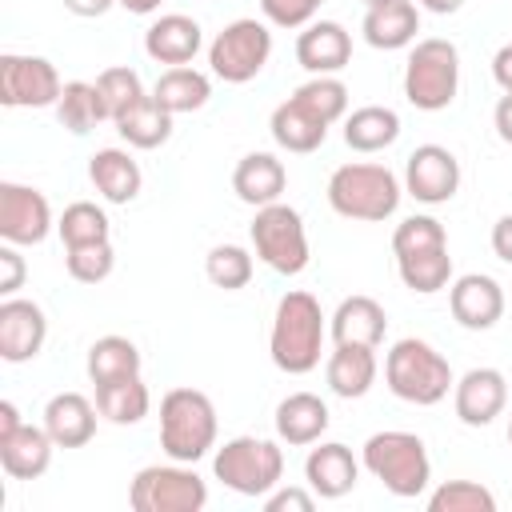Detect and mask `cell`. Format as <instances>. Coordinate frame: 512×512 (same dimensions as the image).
<instances>
[{"mask_svg":"<svg viewBox=\"0 0 512 512\" xmlns=\"http://www.w3.org/2000/svg\"><path fill=\"white\" fill-rule=\"evenodd\" d=\"M56 232H60V244H64V248H84V244L108 240L112 224H108L104 208H96L92 200H76V204H68V208L60 212Z\"/></svg>","mask_w":512,"mask_h":512,"instance_id":"d590c367","label":"cell"},{"mask_svg":"<svg viewBox=\"0 0 512 512\" xmlns=\"http://www.w3.org/2000/svg\"><path fill=\"white\" fill-rule=\"evenodd\" d=\"M432 248H448V232L436 216H408L396 224V232H392L396 256H416V252H432Z\"/></svg>","mask_w":512,"mask_h":512,"instance_id":"ab89813d","label":"cell"},{"mask_svg":"<svg viewBox=\"0 0 512 512\" xmlns=\"http://www.w3.org/2000/svg\"><path fill=\"white\" fill-rule=\"evenodd\" d=\"M376 372H380L376 348H364V344H336V352L324 364L328 388L344 400H360L376 384Z\"/></svg>","mask_w":512,"mask_h":512,"instance_id":"484cf974","label":"cell"},{"mask_svg":"<svg viewBox=\"0 0 512 512\" xmlns=\"http://www.w3.org/2000/svg\"><path fill=\"white\" fill-rule=\"evenodd\" d=\"M508 444H512V420H508Z\"/></svg>","mask_w":512,"mask_h":512,"instance_id":"11a10c76","label":"cell"},{"mask_svg":"<svg viewBox=\"0 0 512 512\" xmlns=\"http://www.w3.org/2000/svg\"><path fill=\"white\" fill-rule=\"evenodd\" d=\"M152 96H156L160 108H168L172 116H184V112H196V108L208 104V96H212V80H208L200 68H192V64L164 68L160 80H156V88H152Z\"/></svg>","mask_w":512,"mask_h":512,"instance_id":"4dcf8cb0","label":"cell"},{"mask_svg":"<svg viewBox=\"0 0 512 512\" xmlns=\"http://www.w3.org/2000/svg\"><path fill=\"white\" fill-rule=\"evenodd\" d=\"M264 508L268 512H312L316 508V492L312 488H272L264 496Z\"/></svg>","mask_w":512,"mask_h":512,"instance_id":"ee69618b","label":"cell"},{"mask_svg":"<svg viewBox=\"0 0 512 512\" xmlns=\"http://www.w3.org/2000/svg\"><path fill=\"white\" fill-rule=\"evenodd\" d=\"M24 256L16 252V244H4L0 248V292L4 296H16L24 288Z\"/></svg>","mask_w":512,"mask_h":512,"instance_id":"f6af8a7d","label":"cell"},{"mask_svg":"<svg viewBox=\"0 0 512 512\" xmlns=\"http://www.w3.org/2000/svg\"><path fill=\"white\" fill-rule=\"evenodd\" d=\"M64 80L52 60L44 56H0V104L4 108H56Z\"/></svg>","mask_w":512,"mask_h":512,"instance_id":"8fae6325","label":"cell"},{"mask_svg":"<svg viewBox=\"0 0 512 512\" xmlns=\"http://www.w3.org/2000/svg\"><path fill=\"white\" fill-rule=\"evenodd\" d=\"M492 124H496V136H500L504 144H512V92H504V96L496 100Z\"/></svg>","mask_w":512,"mask_h":512,"instance_id":"c3c4849f","label":"cell"},{"mask_svg":"<svg viewBox=\"0 0 512 512\" xmlns=\"http://www.w3.org/2000/svg\"><path fill=\"white\" fill-rule=\"evenodd\" d=\"M492 252H496L504 264H512V212H504V216L492 224Z\"/></svg>","mask_w":512,"mask_h":512,"instance_id":"bcb514c9","label":"cell"},{"mask_svg":"<svg viewBox=\"0 0 512 512\" xmlns=\"http://www.w3.org/2000/svg\"><path fill=\"white\" fill-rule=\"evenodd\" d=\"M96 88H100V96H104V108H108V120H116L120 112H128L140 96H144V84H140V76H136V68H128V64H116V68H104L100 76H96Z\"/></svg>","mask_w":512,"mask_h":512,"instance_id":"60d3db41","label":"cell"},{"mask_svg":"<svg viewBox=\"0 0 512 512\" xmlns=\"http://www.w3.org/2000/svg\"><path fill=\"white\" fill-rule=\"evenodd\" d=\"M124 12H132V16H152L156 8H160V0H116Z\"/></svg>","mask_w":512,"mask_h":512,"instance_id":"f5cc1de1","label":"cell"},{"mask_svg":"<svg viewBox=\"0 0 512 512\" xmlns=\"http://www.w3.org/2000/svg\"><path fill=\"white\" fill-rule=\"evenodd\" d=\"M64 264H68V276H72V280H80V284H100V280H108L112 268H116L112 240L84 244V248H64Z\"/></svg>","mask_w":512,"mask_h":512,"instance_id":"b9f144b4","label":"cell"},{"mask_svg":"<svg viewBox=\"0 0 512 512\" xmlns=\"http://www.w3.org/2000/svg\"><path fill=\"white\" fill-rule=\"evenodd\" d=\"M268 56H272V32L264 20H252V16L224 24V32H216V40L208 44L212 76H220L224 84L256 80L264 72Z\"/></svg>","mask_w":512,"mask_h":512,"instance_id":"30bf717a","label":"cell"},{"mask_svg":"<svg viewBox=\"0 0 512 512\" xmlns=\"http://www.w3.org/2000/svg\"><path fill=\"white\" fill-rule=\"evenodd\" d=\"M112 124H116V132H120V140H124L128 148H144V152L168 144V136H172V112L160 108V100H156L152 92H144V96H140L128 112H120Z\"/></svg>","mask_w":512,"mask_h":512,"instance_id":"f1b7e54d","label":"cell"},{"mask_svg":"<svg viewBox=\"0 0 512 512\" xmlns=\"http://www.w3.org/2000/svg\"><path fill=\"white\" fill-rule=\"evenodd\" d=\"M56 120L60 128H68L72 136H84L92 132L100 120H108V108H104V96L96 88V80H68L60 100H56Z\"/></svg>","mask_w":512,"mask_h":512,"instance_id":"d6a6232c","label":"cell"},{"mask_svg":"<svg viewBox=\"0 0 512 512\" xmlns=\"http://www.w3.org/2000/svg\"><path fill=\"white\" fill-rule=\"evenodd\" d=\"M96 404L80 392H56L44 404V428L56 440V448H84L96 436Z\"/></svg>","mask_w":512,"mask_h":512,"instance_id":"ffe728a7","label":"cell"},{"mask_svg":"<svg viewBox=\"0 0 512 512\" xmlns=\"http://www.w3.org/2000/svg\"><path fill=\"white\" fill-rule=\"evenodd\" d=\"M460 188V160L444 144H420L404 164V192L420 204H448Z\"/></svg>","mask_w":512,"mask_h":512,"instance_id":"4fadbf2b","label":"cell"},{"mask_svg":"<svg viewBox=\"0 0 512 512\" xmlns=\"http://www.w3.org/2000/svg\"><path fill=\"white\" fill-rule=\"evenodd\" d=\"M352 60V32L336 20H312L296 36V64L312 76H336Z\"/></svg>","mask_w":512,"mask_h":512,"instance_id":"e0dca14e","label":"cell"},{"mask_svg":"<svg viewBox=\"0 0 512 512\" xmlns=\"http://www.w3.org/2000/svg\"><path fill=\"white\" fill-rule=\"evenodd\" d=\"M128 504L136 512H200L208 504V484L192 464H148L132 476Z\"/></svg>","mask_w":512,"mask_h":512,"instance_id":"9c48e42d","label":"cell"},{"mask_svg":"<svg viewBox=\"0 0 512 512\" xmlns=\"http://www.w3.org/2000/svg\"><path fill=\"white\" fill-rule=\"evenodd\" d=\"M96 408L104 420L112 424H140L152 408V392L140 376H124V380H108V384H96Z\"/></svg>","mask_w":512,"mask_h":512,"instance_id":"1f68e13d","label":"cell"},{"mask_svg":"<svg viewBox=\"0 0 512 512\" xmlns=\"http://www.w3.org/2000/svg\"><path fill=\"white\" fill-rule=\"evenodd\" d=\"M272 420H276V436L284 444H292V448L316 444L328 432V424H332L328 404L316 392H292V396H284L276 404V416Z\"/></svg>","mask_w":512,"mask_h":512,"instance_id":"44dd1931","label":"cell"},{"mask_svg":"<svg viewBox=\"0 0 512 512\" xmlns=\"http://www.w3.org/2000/svg\"><path fill=\"white\" fill-rule=\"evenodd\" d=\"M324 0H260V12L272 28H304L316 20Z\"/></svg>","mask_w":512,"mask_h":512,"instance_id":"7bdbcfd3","label":"cell"},{"mask_svg":"<svg viewBox=\"0 0 512 512\" xmlns=\"http://www.w3.org/2000/svg\"><path fill=\"white\" fill-rule=\"evenodd\" d=\"M212 472L236 496H268L284 476V452L264 436H232L212 456Z\"/></svg>","mask_w":512,"mask_h":512,"instance_id":"52a82bcc","label":"cell"},{"mask_svg":"<svg viewBox=\"0 0 512 512\" xmlns=\"http://www.w3.org/2000/svg\"><path fill=\"white\" fill-rule=\"evenodd\" d=\"M356 476H360V460L352 456L348 444L340 440H324L320 448L308 452L304 460V480L308 488L320 496V500H340L356 488Z\"/></svg>","mask_w":512,"mask_h":512,"instance_id":"ac0fdd59","label":"cell"},{"mask_svg":"<svg viewBox=\"0 0 512 512\" xmlns=\"http://www.w3.org/2000/svg\"><path fill=\"white\" fill-rule=\"evenodd\" d=\"M308 112H316L328 128L348 116V84L340 76H312L292 92Z\"/></svg>","mask_w":512,"mask_h":512,"instance_id":"8d00e7d4","label":"cell"},{"mask_svg":"<svg viewBox=\"0 0 512 512\" xmlns=\"http://www.w3.org/2000/svg\"><path fill=\"white\" fill-rule=\"evenodd\" d=\"M452 408H456L460 424L488 428L508 408V376L500 368H468L452 384Z\"/></svg>","mask_w":512,"mask_h":512,"instance_id":"5bb4252c","label":"cell"},{"mask_svg":"<svg viewBox=\"0 0 512 512\" xmlns=\"http://www.w3.org/2000/svg\"><path fill=\"white\" fill-rule=\"evenodd\" d=\"M492 80L500 84V92H512V44H500L492 56Z\"/></svg>","mask_w":512,"mask_h":512,"instance_id":"7dc6e473","label":"cell"},{"mask_svg":"<svg viewBox=\"0 0 512 512\" xmlns=\"http://www.w3.org/2000/svg\"><path fill=\"white\" fill-rule=\"evenodd\" d=\"M84 372L92 384H108V380H124V376H140V348L128 336H100L88 348Z\"/></svg>","mask_w":512,"mask_h":512,"instance_id":"836d02e7","label":"cell"},{"mask_svg":"<svg viewBox=\"0 0 512 512\" xmlns=\"http://www.w3.org/2000/svg\"><path fill=\"white\" fill-rule=\"evenodd\" d=\"M20 424H24V420H20V408H16L12 400H0V440L12 436Z\"/></svg>","mask_w":512,"mask_h":512,"instance_id":"f907efd6","label":"cell"},{"mask_svg":"<svg viewBox=\"0 0 512 512\" xmlns=\"http://www.w3.org/2000/svg\"><path fill=\"white\" fill-rule=\"evenodd\" d=\"M360 32L380 52L408 48L416 40V32H420V8L412 0H384V4H376V8L364 12Z\"/></svg>","mask_w":512,"mask_h":512,"instance_id":"d4e9b609","label":"cell"},{"mask_svg":"<svg viewBox=\"0 0 512 512\" xmlns=\"http://www.w3.org/2000/svg\"><path fill=\"white\" fill-rule=\"evenodd\" d=\"M324 308L312 292H284L276 300V316H272V336H268V352L272 364L288 376H304L320 364L324 352Z\"/></svg>","mask_w":512,"mask_h":512,"instance_id":"6da1fadb","label":"cell"},{"mask_svg":"<svg viewBox=\"0 0 512 512\" xmlns=\"http://www.w3.org/2000/svg\"><path fill=\"white\" fill-rule=\"evenodd\" d=\"M52 448H56V440L48 436L44 424H20L12 436L0 440V468L12 480H36L48 472Z\"/></svg>","mask_w":512,"mask_h":512,"instance_id":"7402d4cb","label":"cell"},{"mask_svg":"<svg viewBox=\"0 0 512 512\" xmlns=\"http://www.w3.org/2000/svg\"><path fill=\"white\" fill-rule=\"evenodd\" d=\"M216 404L200 388H172L160 400V448L168 460L196 464L216 448Z\"/></svg>","mask_w":512,"mask_h":512,"instance_id":"277c9868","label":"cell"},{"mask_svg":"<svg viewBox=\"0 0 512 512\" xmlns=\"http://www.w3.org/2000/svg\"><path fill=\"white\" fill-rule=\"evenodd\" d=\"M384 332H388V312L372 296H344L336 304V312H332V340L336 344L380 348Z\"/></svg>","mask_w":512,"mask_h":512,"instance_id":"cb8c5ba5","label":"cell"},{"mask_svg":"<svg viewBox=\"0 0 512 512\" xmlns=\"http://www.w3.org/2000/svg\"><path fill=\"white\" fill-rule=\"evenodd\" d=\"M268 128H272V140H276L284 152H296V156L316 152V148L328 140V124H324L316 112H308L296 96H288L284 104L272 108Z\"/></svg>","mask_w":512,"mask_h":512,"instance_id":"83f0119b","label":"cell"},{"mask_svg":"<svg viewBox=\"0 0 512 512\" xmlns=\"http://www.w3.org/2000/svg\"><path fill=\"white\" fill-rule=\"evenodd\" d=\"M420 8H428V12H436V16H448V12H460L464 8V0H416Z\"/></svg>","mask_w":512,"mask_h":512,"instance_id":"816d5d0a","label":"cell"},{"mask_svg":"<svg viewBox=\"0 0 512 512\" xmlns=\"http://www.w3.org/2000/svg\"><path fill=\"white\" fill-rule=\"evenodd\" d=\"M428 512H496V496L476 480H444L428 496Z\"/></svg>","mask_w":512,"mask_h":512,"instance_id":"f35d334b","label":"cell"},{"mask_svg":"<svg viewBox=\"0 0 512 512\" xmlns=\"http://www.w3.org/2000/svg\"><path fill=\"white\" fill-rule=\"evenodd\" d=\"M204 48V32L192 16L184 12H168V16H156L144 32V52L156 60V64H168V68H180V64H192L196 52Z\"/></svg>","mask_w":512,"mask_h":512,"instance_id":"d6986e66","label":"cell"},{"mask_svg":"<svg viewBox=\"0 0 512 512\" xmlns=\"http://www.w3.org/2000/svg\"><path fill=\"white\" fill-rule=\"evenodd\" d=\"M400 136V116L388 104H364L344 116V144L352 152H384Z\"/></svg>","mask_w":512,"mask_h":512,"instance_id":"f546056e","label":"cell"},{"mask_svg":"<svg viewBox=\"0 0 512 512\" xmlns=\"http://www.w3.org/2000/svg\"><path fill=\"white\" fill-rule=\"evenodd\" d=\"M284 184H288V172L272 152H248V156H240V164L232 172V192L252 208L276 204Z\"/></svg>","mask_w":512,"mask_h":512,"instance_id":"4316f807","label":"cell"},{"mask_svg":"<svg viewBox=\"0 0 512 512\" xmlns=\"http://www.w3.org/2000/svg\"><path fill=\"white\" fill-rule=\"evenodd\" d=\"M396 272H400L408 292L432 296V292L452 284V256H448V248H432V252H416V256H396Z\"/></svg>","mask_w":512,"mask_h":512,"instance_id":"e575fe53","label":"cell"},{"mask_svg":"<svg viewBox=\"0 0 512 512\" xmlns=\"http://www.w3.org/2000/svg\"><path fill=\"white\" fill-rule=\"evenodd\" d=\"M204 276L224 292H240L252 280V252L240 244H216L204 256Z\"/></svg>","mask_w":512,"mask_h":512,"instance_id":"74e56055","label":"cell"},{"mask_svg":"<svg viewBox=\"0 0 512 512\" xmlns=\"http://www.w3.org/2000/svg\"><path fill=\"white\" fill-rule=\"evenodd\" d=\"M448 308H452V320L468 332H488L500 316H504V288L500 280L484 276V272H468V276H456L448 284Z\"/></svg>","mask_w":512,"mask_h":512,"instance_id":"2e32d148","label":"cell"},{"mask_svg":"<svg viewBox=\"0 0 512 512\" xmlns=\"http://www.w3.org/2000/svg\"><path fill=\"white\" fill-rule=\"evenodd\" d=\"M52 228H56L52 204H48V196L40 188L16 184V180H0V240L4 244L32 248Z\"/></svg>","mask_w":512,"mask_h":512,"instance_id":"7c38bea8","label":"cell"},{"mask_svg":"<svg viewBox=\"0 0 512 512\" xmlns=\"http://www.w3.org/2000/svg\"><path fill=\"white\" fill-rule=\"evenodd\" d=\"M400 196H404V188H400L396 172L384 168V164L352 160V164H340L328 176V204L344 220L380 224L400 208Z\"/></svg>","mask_w":512,"mask_h":512,"instance_id":"7a4b0ae2","label":"cell"},{"mask_svg":"<svg viewBox=\"0 0 512 512\" xmlns=\"http://www.w3.org/2000/svg\"><path fill=\"white\" fill-rule=\"evenodd\" d=\"M48 340V316L36 300L24 296H4L0 304V360L8 364H24L32 356H40Z\"/></svg>","mask_w":512,"mask_h":512,"instance_id":"9a60e30c","label":"cell"},{"mask_svg":"<svg viewBox=\"0 0 512 512\" xmlns=\"http://www.w3.org/2000/svg\"><path fill=\"white\" fill-rule=\"evenodd\" d=\"M360 4H364V8H376V4H384V0H360Z\"/></svg>","mask_w":512,"mask_h":512,"instance_id":"db71d44e","label":"cell"},{"mask_svg":"<svg viewBox=\"0 0 512 512\" xmlns=\"http://www.w3.org/2000/svg\"><path fill=\"white\" fill-rule=\"evenodd\" d=\"M88 180L108 204H132L140 196L144 172L124 148H100L88 156Z\"/></svg>","mask_w":512,"mask_h":512,"instance_id":"603a6c76","label":"cell"},{"mask_svg":"<svg viewBox=\"0 0 512 512\" xmlns=\"http://www.w3.org/2000/svg\"><path fill=\"white\" fill-rule=\"evenodd\" d=\"M360 464L400 500L420 496L428 488V480H432V460H428L424 440L416 432H400V428L372 432L364 440Z\"/></svg>","mask_w":512,"mask_h":512,"instance_id":"5b68a950","label":"cell"},{"mask_svg":"<svg viewBox=\"0 0 512 512\" xmlns=\"http://www.w3.org/2000/svg\"><path fill=\"white\" fill-rule=\"evenodd\" d=\"M112 4H116V0H64V8H68L72 16H84V20H88V16H104Z\"/></svg>","mask_w":512,"mask_h":512,"instance_id":"681fc988","label":"cell"},{"mask_svg":"<svg viewBox=\"0 0 512 512\" xmlns=\"http://www.w3.org/2000/svg\"><path fill=\"white\" fill-rule=\"evenodd\" d=\"M384 384H388V392L396 400L432 408V404H440L452 392L456 376H452V364L428 340L404 336L384 356Z\"/></svg>","mask_w":512,"mask_h":512,"instance_id":"3957f363","label":"cell"},{"mask_svg":"<svg viewBox=\"0 0 512 512\" xmlns=\"http://www.w3.org/2000/svg\"><path fill=\"white\" fill-rule=\"evenodd\" d=\"M248 236H252V248H256V260H264L272 272L280 276H300L312 260L308 252V232H304V220L292 204L276 200V204H264L256 208L252 224H248Z\"/></svg>","mask_w":512,"mask_h":512,"instance_id":"ba28073f","label":"cell"},{"mask_svg":"<svg viewBox=\"0 0 512 512\" xmlns=\"http://www.w3.org/2000/svg\"><path fill=\"white\" fill-rule=\"evenodd\" d=\"M460 88V52L452 40L428 36L404 60V96L420 112H444Z\"/></svg>","mask_w":512,"mask_h":512,"instance_id":"8992f818","label":"cell"}]
</instances>
